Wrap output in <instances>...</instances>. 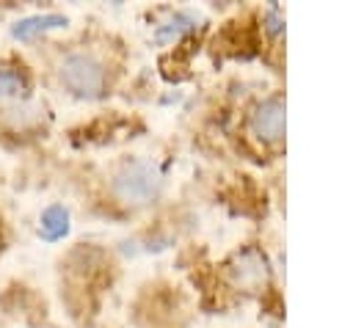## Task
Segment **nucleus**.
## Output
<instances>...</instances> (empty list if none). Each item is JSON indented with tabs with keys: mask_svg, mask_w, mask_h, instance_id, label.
<instances>
[{
	"mask_svg": "<svg viewBox=\"0 0 353 328\" xmlns=\"http://www.w3.org/2000/svg\"><path fill=\"white\" fill-rule=\"evenodd\" d=\"M163 176L149 160H127L110 179V193L127 207H143L157 198Z\"/></svg>",
	"mask_w": 353,
	"mask_h": 328,
	"instance_id": "obj_1",
	"label": "nucleus"
},
{
	"mask_svg": "<svg viewBox=\"0 0 353 328\" xmlns=\"http://www.w3.org/2000/svg\"><path fill=\"white\" fill-rule=\"evenodd\" d=\"M61 83L66 91H72L74 96H85V99H94V96H102L105 88H108V69L99 58L88 55V52H72L63 58L61 69Z\"/></svg>",
	"mask_w": 353,
	"mask_h": 328,
	"instance_id": "obj_2",
	"label": "nucleus"
},
{
	"mask_svg": "<svg viewBox=\"0 0 353 328\" xmlns=\"http://www.w3.org/2000/svg\"><path fill=\"white\" fill-rule=\"evenodd\" d=\"M251 132L265 141L276 143L284 135V102L281 99H265L254 113H251Z\"/></svg>",
	"mask_w": 353,
	"mask_h": 328,
	"instance_id": "obj_3",
	"label": "nucleus"
},
{
	"mask_svg": "<svg viewBox=\"0 0 353 328\" xmlns=\"http://www.w3.org/2000/svg\"><path fill=\"white\" fill-rule=\"evenodd\" d=\"M63 25H66V17H61V14H36V17L19 19L11 28V33H14V39H30L41 30H52V28H63Z\"/></svg>",
	"mask_w": 353,
	"mask_h": 328,
	"instance_id": "obj_4",
	"label": "nucleus"
},
{
	"mask_svg": "<svg viewBox=\"0 0 353 328\" xmlns=\"http://www.w3.org/2000/svg\"><path fill=\"white\" fill-rule=\"evenodd\" d=\"M232 273H234V281L237 284H256L259 278H265L268 270H265V259L256 251H245V254L237 256Z\"/></svg>",
	"mask_w": 353,
	"mask_h": 328,
	"instance_id": "obj_5",
	"label": "nucleus"
},
{
	"mask_svg": "<svg viewBox=\"0 0 353 328\" xmlns=\"http://www.w3.org/2000/svg\"><path fill=\"white\" fill-rule=\"evenodd\" d=\"M41 237L44 240H61L66 232H69V212L61 207V204H52L41 212V226H39Z\"/></svg>",
	"mask_w": 353,
	"mask_h": 328,
	"instance_id": "obj_6",
	"label": "nucleus"
},
{
	"mask_svg": "<svg viewBox=\"0 0 353 328\" xmlns=\"http://www.w3.org/2000/svg\"><path fill=\"white\" fill-rule=\"evenodd\" d=\"M19 88H22V80H19V74H14V72H0V96L17 94Z\"/></svg>",
	"mask_w": 353,
	"mask_h": 328,
	"instance_id": "obj_7",
	"label": "nucleus"
}]
</instances>
